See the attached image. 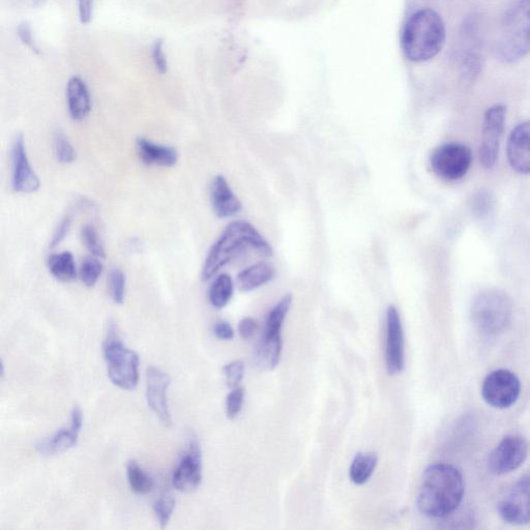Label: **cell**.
Here are the masks:
<instances>
[{
    "label": "cell",
    "instance_id": "5b68a950",
    "mask_svg": "<svg viewBox=\"0 0 530 530\" xmlns=\"http://www.w3.org/2000/svg\"><path fill=\"white\" fill-rule=\"evenodd\" d=\"M103 350L112 384L123 390H134L139 381V357L125 346L113 321L109 322Z\"/></svg>",
    "mask_w": 530,
    "mask_h": 530
},
{
    "label": "cell",
    "instance_id": "e0dca14e",
    "mask_svg": "<svg viewBox=\"0 0 530 530\" xmlns=\"http://www.w3.org/2000/svg\"><path fill=\"white\" fill-rule=\"evenodd\" d=\"M507 156L516 172L530 174V121L518 125L512 131L508 140Z\"/></svg>",
    "mask_w": 530,
    "mask_h": 530
},
{
    "label": "cell",
    "instance_id": "9c48e42d",
    "mask_svg": "<svg viewBox=\"0 0 530 530\" xmlns=\"http://www.w3.org/2000/svg\"><path fill=\"white\" fill-rule=\"evenodd\" d=\"M507 119V107L494 105L484 114L480 161L484 168L494 167L498 160L500 144H502Z\"/></svg>",
    "mask_w": 530,
    "mask_h": 530
},
{
    "label": "cell",
    "instance_id": "ba28073f",
    "mask_svg": "<svg viewBox=\"0 0 530 530\" xmlns=\"http://www.w3.org/2000/svg\"><path fill=\"white\" fill-rule=\"evenodd\" d=\"M521 382L518 376L507 369L492 371L486 376L482 386L485 402L497 409L513 406L519 399Z\"/></svg>",
    "mask_w": 530,
    "mask_h": 530
},
{
    "label": "cell",
    "instance_id": "3957f363",
    "mask_svg": "<svg viewBox=\"0 0 530 530\" xmlns=\"http://www.w3.org/2000/svg\"><path fill=\"white\" fill-rule=\"evenodd\" d=\"M446 38L447 29L443 18L432 9H423L406 22L401 46L408 61L425 63L444 48Z\"/></svg>",
    "mask_w": 530,
    "mask_h": 530
},
{
    "label": "cell",
    "instance_id": "d6986e66",
    "mask_svg": "<svg viewBox=\"0 0 530 530\" xmlns=\"http://www.w3.org/2000/svg\"><path fill=\"white\" fill-rule=\"evenodd\" d=\"M136 145L138 156L146 165L173 167L179 161V153L174 147L158 144L141 137L137 139Z\"/></svg>",
    "mask_w": 530,
    "mask_h": 530
},
{
    "label": "cell",
    "instance_id": "4fadbf2b",
    "mask_svg": "<svg viewBox=\"0 0 530 530\" xmlns=\"http://www.w3.org/2000/svg\"><path fill=\"white\" fill-rule=\"evenodd\" d=\"M202 481V454L196 438H191L188 450L173 473V486L181 492L196 490Z\"/></svg>",
    "mask_w": 530,
    "mask_h": 530
},
{
    "label": "cell",
    "instance_id": "9a60e30c",
    "mask_svg": "<svg viewBox=\"0 0 530 530\" xmlns=\"http://www.w3.org/2000/svg\"><path fill=\"white\" fill-rule=\"evenodd\" d=\"M404 332L400 313L395 306L387 310L386 364L390 375H397L404 369Z\"/></svg>",
    "mask_w": 530,
    "mask_h": 530
},
{
    "label": "cell",
    "instance_id": "7a4b0ae2",
    "mask_svg": "<svg viewBox=\"0 0 530 530\" xmlns=\"http://www.w3.org/2000/svg\"><path fill=\"white\" fill-rule=\"evenodd\" d=\"M248 249L264 256H273L274 253L270 243L253 225L245 221L230 223L206 257L202 279H212L226 264Z\"/></svg>",
    "mask_w": 530,
    "mask_h": 530
},
{
    "label": "cell",
    "instance_id": "30bf717a",
    "mask_svg": "<svg viewBox=\"0 0 530 530\" xmlns=\"http://www.w3.org/2000/svg\"><path fill=\"white\" fill-rule=\"evenodd\" d=\"M528 448L524 438L506 436L489 456V469L493 475L504 476L518 469L525 461Z\"/></svg>",
    "mask_w": 530,
    "mask_h": 530
},
{
    "label": "cell",
    "instance_id": "f35d334b",
    "mask_svg": "<svg viewBox=\"0 0 530 530\" xmlns=\"http://www.w3.org/2000/svg\"><path fill=\"white\" fill-rule=\"evenodd\" d=\"M18 36L23 44L37 51V48L35 46V42L33 39L32 28L26 22H23L19 25Z\"/></svg>",
    "mask_w": 530,
    "mask_h": 530
},
{
    "label": "cell",
    "instance_id": "8fae6325",
    "mask_svg": "<svg viewBox=\"0 0 530 530\" xmlns=\"http://www.w3.org/2000/svg\"><path fill=\"white\" fill-rule=\"evenodd\" d=\"M498 512L510 524L530 523V477H523L512 485L500 500Z\"/></svg>",
    "mask_w": 530,
    "mask_h": 530
},
{
    "label": "cell",
    "instance_id": "5bb4252c",
    "mask_svg": "<svg viewBox=\"0 0 530 530\" xmlns=\"http://www.w3.org/2000/svg\"><path fill=\"white\" fill-rule=\"evenodd\" d=\"M13 189L17 193L32 194L40 189L39 176L29 163L25 141L17 135L12 146Z\"/></svg>",
    "mask_w": 530,
    "mask_h": 530
},
{
    "label": "cell",
    "instance_id": "8d00e7d4",
    "mask_svg": "<svg viewBox=\"0 0 530 530\" xmlns=\"http://www.w3.org/2000/svg\"><path fill=\"white\" fill-rule=\"evenodd\" d=\"M258 331V323L253 318H244L239 325L240 336L245 339H251Z\"/></svg>",
    "mask_w": 530,
    "mask_h": 530
},
{
    "label": "cell",
    "instance_id": "d6a6232c",
    "mask_svg": "<svg viewBox=\"0 0 530 530\" xmlns=\"http://www.w3.org/2000/svg\"><path fill=\"white\" fill-rule=\"evenodd\" d=\"M245 400L244 388H235L226 399V416L229 420L237 418L242 410Z\"/></svg>",
    "mask_w": 530,
    "mask_h": 530
},
{
    "label": "cell",
    "instance_id": "ffe728a7",
    "mask_svg": "<svg viewBox=\"0 0 530 530\" xmlns=\"http://www.w3.org/2000/svg\"><path fill=\"white\" fill-rule=\"evenodd\" d=\"M67 97L72 119L83 121L92 110V101L88 88L82 79L73 77L69 80Z\"/></svg>",
    "mask_w": 530,
    "mask_h": 530
},
{
    "label": "cell",
    "instance_id": "277c9868",
    "mask_svg": "<svg viewBox=\"0 0 530 530\" xmlns=\"http://www.w3.org/2000/svg\"><path fill=\"white\" fill-rule=\"evenodd\" d=\"M505 64H516L530 53V0H515L506 12L495 47Z\"/></svg>",
    "mask_w": 530,
    "mask_h": 530
},
{
    "label": "cell",
    "instance_id": "44dd1931",
    "mask_svg": "<svg viewBox=\"0 0 530 530\" xmlns=\"http://www.w3.org/2000/svg\"><path fill=\"white\" fill-rule=\"evenodd\" d=\"M276 276V268L270 262H258L242 271L237 278L241 291L250 292L271 282Z\"/></svg>",
    "mask_w": 530,
    "mask_h": 530
},
{
    "label": "cell",
    "instance_id": "4dcf8cb0",
    "mask_svg": "<svg viewBox=\"0 0 530 530\" xmlns=\"http://www.w3.org/2000/svg\"><path fill=\"white\" fill-rule=\"evenodd\" d=\"M109 292L112 301L123 305L126 297V276L123 271L115 269L109 276Z\"/></svg>",
    "mask_w": 530,
    "mask_h": 530
},
{
    "label": "cell",
    "instance_id": "d590c367",
    "mask_svg": "<svg viewBox=\"0 0 530 530\" xmlns=\"http://www.w3.org/2000/svg\"><path fill=\"white\" fill-rule=\"evenodd\" d=\"M71 218L70 217H66L61 223L60 225H58V227L56 228L54 234H53V238H52V241H51V248H55L57 247L58 245H60L67 237L69 231H70V228H71Z\"/></svg>",
    "mask_w": 530,
    "mask_h": 530
},
{
    "label": "cell",
    "instance_id": "2e32d148",
    "mask_svg": "<svg viewBox=\"0 0 530 530\" xmlns=\"http://www.w3.org/2000/svg\"><path fill=\"white\" fill-rule=\"evenodd\" d=\"M83 425V414L80 407L75 406L71 414L70 427L58 430L51 437L41 441L37 446L40 455L49 457L62 454L77 445L79 433Z\"/></svg>",
    "mask_w": 530,
    "mask_h": 530
},
{
    "label": "cell",
    "instance_id": "f546056e",
    "mask_svg": "<svg viewBox=\"0 0 530 530\" xmlns=\"http://www.w3.org/2000/svg\"><path fill=\"white\" fill-rule=\"evenodd\" d=\"M55 155L63 164H70L76 160V151L68 137L61 131L56 132L54 137Z\"/></svg>",
    "mask_w": 530,
    "mask_h": 530
},
{
    "label": "cell",
    "instance_id": "484cf974",
    "mask_svg": "<svg viewBox=\"0 0 530 530\" xmlns=\"http://www.w3.org/2000/svg\"><path fill=\"white\" fill-rule=\"evenodd\" d=\"M233 291L234 285L231 277L226 274L218 276L210 290L211 304L217 309L226 307L232 299Z\"/></svg>",
    "mask_w": 530,
    "mask_h": 530
},
{
    "label": "cell",
    "instance_id": "ab89813d",
    "mask_svg": "<svg viewBox=\"0 0 530 530\" xmlns=\"http://www.w3.org/2000/svg\"><path fill=\"white\" fill-rule=\"evenodd\" d=\"M215 335L223 341H230L234 338V331L226 321H220L215 327Z\"/></svg>",
    "mask_w": 530,
    "mask_h": 530
},
{
    "label": "cell",
    "instance_id": "74e56055",
    "mask_svg": "<svg viewBox=\"0 0 530 530\" xmlns=\"http://www.w3.org/2000/svg\"><path fill=\"white\" fill-rule=\"evenodd\" d=\"M79 18L82 24L90 23L93 16L94 0H78Z\"/></svg>",
    "mask_w": 530,
    "mask_h": 530
},
{
    "label": "cell",
    "instance_id": "4316f807",
    "mask_svg": "<svg viewBox=\"0 0 530 530\" xmlns=\"http://www.w3.org/2000/svg\"><path fill=\"white\" fill-rule=\"evenodd\" d=\"M127 476L131 490L138 495H146L154 488L153 479L144 473L139 464L132 460L127 465Z\"/></svg>",
    "mask_w": 530,
    "mask_h": 530
},
{
    "label": "cell",
    "instance_id": "f1b7e54d",
    "mask_svg": "<svg viewBox=\"0 0 530 530\" xmlns=\"http://www.w3.org/2000/svg\"><path fill=\"white\" fill-rule=\"evenodd\" d=\"M81 238L85 248L98 258H105L106 253L97 229L92 225H85L81 230Z\"/></svg>",
    "mask_w": 530,
    "mask_h": 530
},
{
    "label": "cell",
    "instance_id": "83f0119b",
    "mask_svg": "<svg viewBox=\"0 0 530 530\" xmlns=\"http://www.w3.org/2000/svg\"><path fill=\"white\" fill-rule=\"evenodd\" d=\"M103 273V264L98 257H87L81 263L79 275L87 287H94Z\"/></svg>",
    "mask_w": 530,
    "mask_h": 530
},
{
    "label": "cell",
    "instance_id": "ac0fdd59",
    "mask_svg": "<svg viewBox=\"0 0 530 530\" xmlns=\"http://www.w3.org/2000/svg\"><path fill=\"white\" fill-rule=\"evenodd\" d=\"M211 199L215 214L221 218H232L243 210V204L234 194L222 175L216 176L211 187Z\"/></svg>",
    "mask_w": 530,
    "mask_h": 530
},
{
    "label": "cell",
    "instance_id": "52a82bcc",
    "mask_svg": "<svg viewBox=\"0 0 530 530\" xmlns=\"http://www.w3.org/2000/svg\"><path fill=\"white\" fill-rule=\"evenodd\" d=\"M431 167L438 178L456 182L464 178L473 163L469 147L459 142H449L437 147L430 159Z\"/></svg>",
    "mask_w": 530,
    "mask_h": 530
},
{
    "label": "cell",
    "instance_id": "d4e9b609",
    "mask_svg": "<svg viewBox=\"0 0 530 530\" xmlns=\"http://www.w3.org/2000/svg\"><path fill=\"white\" fill-rule=\"evenodd\" d=\"M51 275L62 282H71L77 278L76 262L71 252L51 255L48 259Z\"/></svg>",
    "mask_w": 530,
    "mask_h": 530
},
{
    "label": "cell",
    "instance_id": "1f68e13d",
    "mask_svg": "<svg viewBox=\"0 0 530 530\" xmlns=\"http://www.w3.org/2000/svg\"><path fill=\"white\" fill-rule=\"evenodd\" d=\"M175 510V500L169 495L161 496L154 504V512L162 528H165Z\"/></svg>",
    "mask_w": 530,
    "mask_h": 530
},
{
    "label": "cell",
    "instance_id": "6da1fadb",
    "mask_svg": "<svg viewBox=\"0 0 530 530\" xmlns=\"http://www.w3.org/2000/svg\"><path fill=\"white\" fill-rule=\"evenodd\" d=\"M464 481L453 465L436 463L429 466L422 478L417 504L420 512L430 518H446L461 505Z\"/></svg>",
    "mask_w": 530,
    "mask_h": 530
},
{
    "label": "cell",
    "instance_id": "7402d4cb",
    "mask_svg": "<svg viewBox=\"0 0 530 530\" xmlns=\"http://www.w3.org/2000/svg\"><path fill=\"white\" fill-rule=\"evenodd\" d=\"M282 348V338L268 339L263 337L255 353L257 366L261 370H274L280 363Z\"/></svg>",
    "mask_w": 530,
    "mask_h": 530
},
{
    "label": "cell",
    "instance_id": "8992f818",
    "mask_svg": "<svg viewBox=\"0 0 530 530\" xmlns=\"http://www.w3.org/2000/svg\"><path fill=\"white\" fill-rule=\"evenodd\" d=\"M513 304L506 292L487 289L478 294L471 307V318L478 331L487 336H496L510 326Z\"/></svg>",
    "mask_w": 530,
    "mask_h": 530
},
{
    "label": "cell",
    "instance_id": "603a6c76",
    "mask_svg": "<svg viewBox=\"0 0 530 530\" xmlns=\"http://www.w3.org/2000/svg\"><path fill=\"white\" fill-rule=\"evenodd\" d=\"M378 457L375 453H359L349 468V478L353 484L364 485L374 474Z\"/></svg>",
    "mask_w": 530,
    "mask_h": 530
},
{
    "label": "cell",
    "instance_id": "cb8c5ba5",
    "mask_svg": "<svg viewBox=\"0 0 530 530\" xmlns=\"http://www.w3.org/2000/svg\"><path fill=\"white\" fill-rule=\"evenodd\" d=\"M291 294H286L271 310L268 315L267 322H265L264 338L276 339L282 338V328L285 318L292 305Z\"/></svg>",
    "mask_w": 530,
    "mask_h": 530
},
{
    "label": "cell",
    "instance_id": "7c38bea8",
    "mask_svg": "<svg viewBox=\"0 0 530 530\" xmlns=\"http://www.w3.org/2000/svg\"><path fill=\"white\" fill-rule=\"evenodd\" d=\"M170 376L159 368L151 367L146 371V401L165 427L172 425L168 404Z\"/></svg>",
    "mask_w": 530,
    "mask_h": 530
},
{
    "label": "cell",
    "instance_id": "836d02e7",
    "mask_svg": "<svg viewBox=\"0 0 530 530\" xmlns=\"http://www.w3.org/2000/svg\"><path fill=\"white\" fill-rule=\"evenodd\" d=\"M226 384L231 390L239 388L245 375V365L242 361H233L223 368Z\"/></svg>",
    "mask_w": 530,
    "mask_h": 530
},
{
    "label": "cell",
    "instance_id": "e575fe53",
    "mask_svg": "<svg viewBox=\"0 0 530 530\" xmlns=\"http://www.w3.org/2000/svg\"><path fill=\"white\" fill-rule=\"evenodd\" d=\"M153 60L156 70L159 74L164 75L168 71V64L163 50V42L159 40L155 43L153 48Z\"/></svg>",
    "mask_w": 530,
    "mask_h": 530
}]
</instances>
